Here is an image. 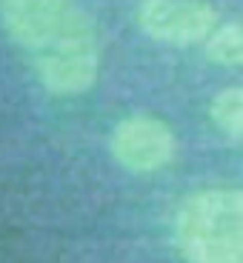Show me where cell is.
Returning a JSON list of instances; mask_svg holds the SVG:
<instances>
[{
	"label": "cell",
	"instance_id": "cell-3",
	"mask_svg": "<svg viewBox=\"0 0 243 263\" xmlns=\"http://www.w3.org/2000/svg\"><path fill=\"white\" fill-rule=\"evenodd\" d=\"M138 26L166 46H197L217 29V9L206 0H140Z\"/></svg>",
	"mask_w": 243,
	"mask_h": 263
},
{
	"label": "cell",
	"instance_id": "cell-7",
	"mask_svg": "<svg viewBox=\"0 0 243 263\" xmlns=\"http://www.w3.org/2000/svg\"><path fill=\"white\" fill-rule=\"evenodd\" d=\"M209 118L223 135L243 140V86L220 89L209 103Z\"/></svg>",
	"mask_w": 243,
	"mask_h": 263
},
{
	"label": "cell",
	"instance_id": "cell-6",
	"mask_svg": "<svg viewBox=\"0 0 243 263\" xmlns=\"http://www.w3.org/2000/svg\"><path fill=\"white\" fill-rule=\"evenodd\" d=\"M203 52L217 66H237L243 69V20L217 23V29L206 37Z\"/></svg>",
	"mask_w": 243,
	"mask_h": 263
},
{
	"label": "cell",
	"instance_id": "cell-5",
	"mask_svg": "<svg viewBox=\"0 0 243 263\" xmlns=\"http://www.w3.org/2000/svg\"><path fill=\"white\" fill-rule=\"evenodd\" d=\"M3 26L17 46L40 52L74 12V0H3Z\"/></svg>",
	"mask_w": 243,
	"mask_h": 263
},
{
	"label": "cell",
	"instance_id": "cell-2",
	"mask_svg": "<svg viewBox=\"0 0 243 263\" xmlns=\"http://www.w3.org/2000/svg\"><path fill=\"white\" fill-rule=\"evenodd\" d=\"M100 43L95 20L74 6L69 20L46 46L34 52V74L49 95L74 98L98 83Z\"/></svg>",
	"mask_w": 243,
	"mask_h": 263
},
{
	"label": "cell",
	"instance_id": "cell-4",
	"mask_svg": "<svg viewBox=\"0 0 243 263\" xmlns=\"http://www.w3.org/2000/svg\"><path fill=\"white\" fill-rule=\"evenodd\" d=\"M109 152L123 169L149 175L169 166L178 155V140L169 123L155 115H129L109 135Z\"/></svg>",
	"mask_w": 243,
	"mask_h": 263
},
{
	"label": "cell",
	"instance_id": "cell-1",
	"mask_svg": "<svg viewBox=\"0 0 243 263\" xmlns=\"http://www.w3.org/2000/svg\"><path fill=\"white\" fill-rule=\"evenodd\" d=\"M175 246L186 263H243V189H203L175 215Z\"/></svg>",
	"mask_w": 243,
	"mask_h": 263
}]
</instances>
